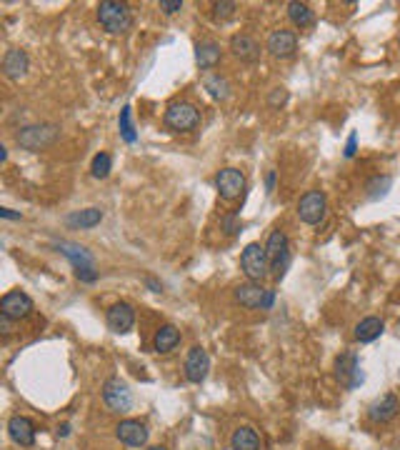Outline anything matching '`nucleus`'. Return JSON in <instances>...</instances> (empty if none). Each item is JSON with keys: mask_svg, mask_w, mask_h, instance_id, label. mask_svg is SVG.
Returning a JSON list of instances; mask_svg holds the SVG:
<instances>
[{"mask_svg": "<svg viewBox=\"0 0 400 450\" xmlns=\"http://www.w3.org/2000/svg\"><path fill=\"white\" fill-rule=\"evenodd\" d=\"M98 20L108 33H128L133 28V13L128 3L120 0H103L98 6Z\"/></svg>", "mask_w": 400, "mask_h": 450, "instance_id": "nucleus-1", "label": "nucleus"}, {"mask_svg": "<svg viewBox=\"0 0 400 450\" xmlns=\"http://www.w3.org/2000/svg\"><path fill=\"white\" fill-rule=\"evenodd\" d=\"M60 138V128L55 123H40V125H26L20 128V133L15 135V143L26 150H46L50 148L55 140Z\"/></svg>", "mask_w": 400, "mask_h": 450, "instance_id": "nucleus-2", "label": "nucleus"}, {"mask_svg": "<svg viewBox=\"0 0 400 450\" xmlns=\"http://www.w3.org/2000/svg\"><path fill=\"white\" fill-rule=\"evenodd\" d=\"M163 120H165V125H168L171 131L191 133V131H196L198 125H200V111H198L193 103H185V100H180V103L168 105V111H165Z\"/></svg>", "mask_w": 400, "mask_h": 450, "instance_id": "nucleus-3", "label": "nucleus"}, {"mask_svg": "<svg viewBox=\"0 0 400 450\" xmlns=\"http://www.w3.org/2000/svg\"><path fill=\"white\" fill-rule=\"evenodd\" d=\"M240 268L243 273L248 275V281L260 283L265 275L270 273V261H268V250L260 243H248L240 255Z\"/></svg>", "mask_w": 400, "mask_h": 450, "instance_id": "nucleus-4", "label": "nucleus"}, {"mask_svg": "<svg viewBox=\"0 0 400 450\" xmlns=\"http://www.w3.org/2000/svg\"><path fill=\"white\" fill-rule=\"evenodd\" d=\"M265 250H268V261H270V275L280 281L283 273H285V268L290 263V243H288V235L283 233V230H273L268 235V243H265Z\"/></svg>", "mask_w": 400, "mask_h": 450, "instance_id": "nucleus-5", "label": "nucleus"}, {"mask_svg": "<svg viewBox=\"0 0 400 450\" xmlns=\"http://www.w3.org/2000/svg\"><path fill=\"white\" fill-rule=\"evenodd\" d=\"M236 300L240 306L250 308V310H268L273 306V300H276V293L268 290V288H263L260 283L248 281L236 288Z\"/></svg>", "mask_w": 400, "mask_h": 450, "instance_id": "nucleus-6", "label": "nucleus"}, {"mask_svg": "<svg viewBox=\"0 0 400 450\" xmlns=\"http://www.w3.org/2000/svg\"><path fill=\"white\" fill-rule=\"evenodd\" d=\"M103 400L113 413H128L133 405V393L120 378H111L103 385Z\"/></svg>", "mask_w": 400, "mask_h": 450, "instance_id": "nucleus-7", "label": "nucleus"}, {"mask_svg": "<svg viewBox=\"0 0 400 450\" xmlns=\"http://www.w3.org/2000/svg\"><path fill=\"white\" fill-rule=\"evenodd\" d=\"M325 210H328V200H325L321 190H308L298 203V216L308 225H318L325 218Z\"/></svg>", "mask_w": 400, "mask_h": 450, "instance_id": "nucleus-8", "label": "nucleus"}, {"mask_svg": "<svg viewBox=\"0 0 400 450\" xmlns=\"http://www.w3.org/2000/svg\"><path fill=\"white\" fill-rule=\"evenodd\" d=\"M33 313V300L28 298L23 290H10L0 300V315H6L10 320H23Z\"/></svg>", "mask_w": 400, "mask_h": 450, "instance_id": "nucleus-9", "label": "nucleus"}, {"mask_svg": "<svg viewBox=\"0 0 400 450\" xmlns=\"http://www.w3.org/2000/svg\"><path fill=\"white\" fill-rule=\"evenodd\" d=\"M216 188H218V193H220V198L236 200V198H240V193L245 190V176L238 168H223L216 176Z\"/></svg>", "mask_w": 400, "mask_h": 450, "instance_id": "nucleus-10", "label": "nucleus"}, {"mask_svg": "<svg viewBox=\"0 0 400 450\" xmlns=\"http://www.w3.org/2000/svg\"><path fill=\"white\" fill-rule=\"evenodd\" d=\"M335 375H338L341 383L348 385L350 391H355V388L365 380V375H363V371H361V363H358V358H355L353 353H343L341 358H338V363H335Z\"/></svg>", "mask_w": 400, "mask_h": 450, "instance_id": "nucleus-11", "label": "nucleus"}, {"mask_svg": "<svg viewBox=\"0 0 400 450\" xmlns=\"http://www.w3.org/2000/svg\"><path fill=\"white\" fill-rule=\"evenodd\" d=\"M208 371H210L208 350L200 346L191 348L188 358H185V378L191 380V383H203L208 378Z\"/></svg>", "mask_w": 400, "mask_h": 450, "instance_id": "nucleus-12", "label": "nucleus"}, {"mask_svg": "<svg viewBox=\"0 0 400 450\" xmlns=\"http://www.w3.org/2000/svg\"><path fill=\"white\" fill-rule=\"evenodd\" d=\"M296 48H298V38L293 30L280 28V30H273L268 35V53L273 58H290L296 53Z\"/></svg>", "mask_w": 400, "mask_h": 450, "instance_id": "nucleus-13", "label": "nucleus"}, {"mask_svg": "<svg viewBox=\"0 0 400 450\" xmlns=\"http://www.w3.org/2000/svg\"><path fill=\"white\" fill-rule=\"evenodd\" d=\"M105 320H108V328H111L113 333L123 335L128 330H133V326H135V310L128 303H115V306H111Z\"/></svg>", "mask_w": 400, "mask_h": 450, "instance_id": "nucleus-14", "label": "nucleus"}, {"mask_svg": "<svg viewBox=\"0 0 400 450\" xmlns=\"http://www.w3.org/2000/svg\"><path fill=\"white\" fill-rule=\"evenodd\" d=\"M115 435H118L120 443L131 445V448H140V445L148 443V428L140 420H123L115 428Z\"/></svg>", "mask_w": 400, "mask_h": 450, "instance_id": "nucleus-15", "label": "nucleus"}, {"mask_svg": "<svg viewBox=\"0 0 400 450\" xmlns=\"http://www.w3.org/2000/svg\"><path fill=\"white\" fill-rule=\"evenodd\" d=\"M8 435L13 438V443L30 448L35 443V425L23 415H13L8 420Z\"/></svg>", "mask_w": 400, "mask_h": 450, "instance_id": "nucleus-16", "label": "nucleus"}, {"mask_svg": "<svg viewBox=\"0 0 400 450\" xmlns=\"http://www.w3.org/2000/svg\"><path fill=\"white\" fill-rule=\"evenodd\" d=\"M230 50H233V55L238 60H243V63H258L260 60V46L245 33H238L230 38Z\"/></svg>", "mask_w": 400, "mask_h": 450, "instance_id": "nucleus-17", "label": "nucleus"}, {"mask_svg": "<svg viewBox=\"0 0 400 450\" xmlns=\"http://www.w3.org/2000/svg\"><path fill=\"white\" fill-rule=\"evenodd\" d=\"M398 411H400L398 398H395L393 393H388V395H383V398H378L370 405L368 415H370L373 423H388V420H393V418L398 415Z\"/></svg>", "mask_w": 400, "mask_h": 450, "instance_id": "nucleus-18", "label": "nucleus"}, {"mask_svg": "<svg viewBox=\"0 0 400 450\" xmlns=\"http://www.w3.org/2000/svg\"><path fill=\"white\" fill-rule=\"evenodd\" d=\"M30 68V58H28L26 50H20V48H13V50L6 53V58H3V73H6L8 78H23Z\"/></svg>", "mask_w": 400, "mask_h": 450, "instance_id": "nucleus-19", "label": "nucleus"}, {"mask_svg": "<svg viewBox=\"0 0 400 450\" xmlns=\"http://www.w3.org/2000/svg\"><path fill=\"white\" fill-rule=\"evenodd\" d=\"M55 250L66 255L68 261L73 263V268H75V270H80V268H93V265H95V263H93V253L88 248H83V245H75V243L60 241V243H55Z\"/></svg>", "mask_w": 400, "mask_h": 450, "instance_id": "nucleus-20", "label": "nucleus"}, {"mask_svg": "<svg viewBox=\"0 0 400 450\" xmlns=\"http://www.w3.org/2000/svg\"><path fill=\"white\" fill-rule=\"evenodd\" d=\"M223 53H220V46L213 43V40H205L200 46L196 48V63L200 71H213V68L220 63Z\"/></svg>", "mask_w": 400, "mask_h": 450, "instance_id": "nucleus-21", "label": "nucleus"}, {"mask_svg": "<svg viewBox=\"0 0 400 450\" xmlns=\"http://www.w3.org/2000/svg\"><path fill=\"white\" fill-rule=\"evenodd\" d=\"M180 343V330L175 326H160L155 330V338H153V348L158 353H171L178 348Z\"/></svg>", "mask_w": 400, "mask_h": 450, "instance_id": "nucleus-22", "label": "nucleus"}, {"mask_svg": "<svg viewBox=\"0 0 400 450\" xmlns=\"http://www.w3.org/2000/svg\"><path fill=\"white\" fill-rule=\"evenodd\" d=\"M100 221H103V210H100V208L78 210V213H70V216L66 218V223L70 225V228H80V230L95 228Z\"/></svg>", "mask_w": 400, "mask_h": 450, "instance_id": "nucleus-23", "label": "nucleus"}, {"mask_svg": "<svg viewBox=\"0 0 400 450\" xmlns=\"http://www.w3.org/2000/svg\"><path fill=\"white\" fill-rule=\"evenodd\" d=\"M383 320L370 315V318H363L358 326H355V338L361 340V343H373L375 338H381L383 335Z\"/></svg>", "mask_w": 400, "mask_h": 450, "instance_id": "nucleus-24", "label": "nucleus"}, {"mask_svg": "<svg viewBox=\"0 0 400 450\" xmlns=\"http://www.w3.org/2000/svg\"><path fill=\"white\" fill-rule=\"evenodd\" d=\"M230 448L233 450H260V438L253 428H238L230 438Z\"/></svg>", "mask_w": 400, "mask_h": 450, "instance_id": "nucleus-25", "label": "nucleus"}, {"mask_svg": "<svg viewBox=\"0 0 400 450\" xmlns=\"http://www.w3.org/2000/svg\"><path fill=\"white\" fill-rule=\"evenodd\" d=\"M205 91H208V95L210 98H216V100H228L230 98V83H228V78L225 75H220V73H210L208 78H205Z\"/></svg>", "mask_w": 400, "mask_h": 450, "instance_id": "nucleus-26", "label": "nucleus"}, {"mask_svg": "<svg viewBox=\"0 0 400 450\" xmlns=\"http://www.w3.org/2000/svg\"><path fill=\"white\" fill-rule=\"evenodd\" d=\"M288 18L293 20V26H298L301 30L303 28H310L315 23V13L310 10L308 3H298V0L288 3Z\"/></svg>", "mask_w": 400, "mask_h": 450, "instance_id": "nucleus-27", "label": "nucleus"}, {"mask_svg": "<svg viewBox=\"0 0 400 450\" xmlns=\"http://www.w3.org/2000/svg\"><path fill=\"white\" fill-rule=\"evenodd\" d=\"M111 168H113V160L108 153H98V156L93 158V163H91L93 178H100V180H103V178L111 176Z\"/></svg>", "mask_w": 400, "mask_h": 450, "instance_id": "nucleus-28", "label": "nucleus"}, {"mask_svg": "<svg viewBox=\"0 0 400 450\" xmlns=\"http://www.w3.org/2000/svg\"><path fill=\"white\" fill-rule=\"evenodd\" d=\"M236 10H238V6H236V3H230V0L213 3V18H216L218 23H225V20L236 18Z\"/></svg>", "mask_w": 400, "mask_h": 450, "instance_id": "nucleus-29", "label": "nucleus"}, {"mask_svg": "<svg viewBox=\"0 0 400 450\" xmlns=\"http://www.w3.org/2000/svg\"><path fill=\"white\" fill-rule=\"evenodd\" d=\"M120 135H123L125 143H135V128H133L131 123V108L125 105L123 111H120Z\"/></svg>", "mask_w": 400, "mask_h": 450, "instance_id": "nucleus-30", "label": "nucleus"}, {"mask_svg": "<svg viewBox=\"0 0 400 450\" xmlns=\"http://www.w3.org/2000/svg\"><path fill=\"white\" fill-rule=\"evenodd\" d=\"M288 103V91L285 88H276V91H270L268 95V105L270 108H280V105Z\"/></svg>", "mask_w": 400, "mask_h": 450, "instance_id": "nucleus-31", "label": "nucleus"}, {"mask_svg": "<svg viewBox=\"0 0 400 450\" xmlns=\"http://www.w3.org/2000/svg\"><path fill=\"white\" fill-rule=\"evenodd\" d=\"M75 275H78L80 283H95V281H98V270H95V265H93V268H80V270H75Z\"/></svg>", "mask_w": 400, "mask_h": 450, "instance_id": "nucleus-32", "label": "nucleus"}, {"mask_svg": "<svg viewBox=\"0 0 400 450\" xmlns=\"http://www.w3.org/2000/svg\"><path fill=\"white\" fill-rule=\"evenodd\" d=\"M158 6H160V10H163L165 15H173V13H178V10H183V0H160Z\"/></svg>", "mask_w": 400, "mask_h": 450, "instance_id": "nucleus-33", "label": "nucleus"}, {"mask_svg": "<svg viewBox=\"0 0 400 450\" xmlns=\"http://www.w3.org/2000/svg\"><path fill=\"white\" fill-rule=\"evenodd\" d=\"M355 150H358V135H355V133H350L348 143H345V158H353Z\"/></svg>", "mask_w": 400, "mask_h": 450, "instance_id": "nucleus-34", "label": "nucleus"}, {"mask_svg": "<svg viewBox=\"0 0 400 450\" xmlns=\"http://www.w3.org/2000/svg\"><path fill=\"white\" fill-rule=\"evenodd\" d=\"M223 228H225V233H236L238 230V223H236V216H228V218H223Z\"/></svg>", "mask_w": 400, "mask_h": 450, "instance_id": "nucleus-35", "label": "nucleus"}, {"mask_svg": "<svg viewBox=\"0 0 400 450\" xmlns=\"http://www.w3.org/2000/svg\"><path fill=\"white\" fill-rule=\"evenodd\" d=\"M0 218L3 221H20V213H15V210H10V208H0Z\"/></svg>", "mask_w": 400, "mask_h": 450, "instance_id": "nucleus-36", "label": "nucleus"}, {"mask_svg": "<svg viewBox=\"0 0 400 450\" xmlns=\"http://www.w3.org/2000/svg\"><path fill=\"white\" fill-rule=\"evenodd\" d=\"M265 183H268V190H273V188H276V170H270V173H268V178H265Z\"/></svg>", "mask_w": 400, "mask_h": 450, "instance_id": "nucleus-37", "label": "nucleus"}, {"mask_svg": "<svg viewBox=\"0 0 400 450\" xmlns=\"http://www.w3.org/2000/svg\"><path fill=\"white\" fill-rule=\"evenodd\" d=\"M0 160H3V163L8 160V150L6 148H0Z\"/></svg>", "mask_w": 400, "mask_h": 450, "instance_id": "nucleus-38", "label": "nucleus"}, {"mask_svg": "<svg viewBox=\"0 0 400 450\" xmlns=\"http://www.w3.org/2000/svg\"><path fill=\"white\" fill-rule=\"evenodd\" d=\"M68 433H70V428H68V425H63V428L58 431V435H68Z\"/></svg>", "mask_w": 400, "mask_h": 450, "instance_id": "nucleus-39", "label": "nucleus"}, {"mask_svg": "<svg viewBox=\"0 0 400 450\" xmlns=\"http://www.w3.org/2000/svg\"><path fill=\"white\" fill-rule=\"evenodd\" d=\"M148 450H165L163 445H153V448H148Z\"/></svg>", "mask_w": 400, "mask_h": 450, "instance_id": "nucleus-40", "label": "nucleus"}]
</instances>
